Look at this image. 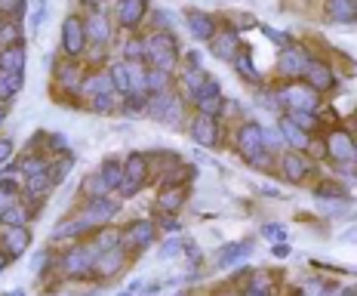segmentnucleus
I'll return each mask as SVG.
<instances>
[{
	"label": "nucleus",
	"mask_w": 357,
	"mask_h": 296,
	"mask_svg": "<svg viewBox=\"0 0 357 296\" xmlns=\"http://www.w3.org/2000/svg\"><path fill=\"white\" fill-rule=\"evenodd\" d=\"M145 59H148L154 68H161V71H173L176 68V59H178V41L173 34H167V31L151 34L148 41H145Z\"/></svg>",
	"instance_id": "nucleus-1"
},
{
	"label": "nucleus",
	"mask_w": 357,
	"mask_h": 296,
	"mask_svg": "<svg viewBox=\"0 0 357 296\" xmlns=\"http://www.w3.org/2000/svg\"><path fill=\"white\" fill-rule=\"evenodd\" d=\"M121 179H123V167H121V164H117V161H105L102 170H99L92 179L83 182V192L90 195V201H92V197H105L111 188H121Z\"/></svg>",
	"instance_id": "nucleus-2"
},
{
	"label": "nucleus",
	"mask_w": 357,
	"mask_h": 296,
	"mask_svg": "<svg viewBox=\"0 0 357 296\" xmlns=\"http://www.w3.org/2000/svg\"><path fill=\"white\" fill-rule=\"evenodd\" d=\"M237 148L247 161L259 164L262 155H265V133H262L259 124H243L241 133H237Z\"/></svg>",
	"instance_id": "nucleus-3"
},
{
	"label": "nucleus",
	"mask_w": 357,
	"mask_h": 296,
	"mask_svg": "<svg viewBox=\"0 0 357 296\" xmlns=\"http://www.w3.org/2000/svg\"><path fill=\"white\" fill-rule=\"evenodd\" d=\"M145 179H148V157L145 155H130L127 164H123V179H121V192L123 195H136L139 188L145 186Z\"/></svg>",
	"instance_id": "nucleus-4"
},
{
	"label": "nucleus",
	"mask_w": 357,
	"mask_h": 296,
	"mask_svg": "<svg viewBox=\"0 0 357 296\" xmlns=\"http://www.w3.org/2000/svg\"><path fill=\"white\" fill-rule=\"evenodd\" d=\"M99 244H87V247H74L68 256H65V272L68 275H87L96 268V259H99Z\"/></svg>",
	"instance_id": "nucleus-5"
},
{
	"label": "nucleus",
	"mask_w": 357,
	"mask_h": 296,
	"mask_svg": "<svg viewBox=\"0 0 357 296\" xmlns=\"http://www.w3.org/2000/svg\"><path fill=\"white\" fill-rule=\"evenodd\" d=\"M62 47L68 52L71 59H77L87 47V28H83V22L77 16H68L62 25Z\"/></svg>",
	"instance_id": "nucleus-6"
},
{
	"label": "nucleus",
	"mask_w": 357,
	"mask_h": 296,
	"mask_svg": "<svg viewBox=\"0 0 357 296\" xmlns=\"http://www.w3.org/2000/svg\"><path fill=\"white\" fill-rule=\"evenodd\" d=\"M327 155L333 157V161H339V164L354 161V157H357L354 136L348 133V130H333V133L327 136Z\"/></svg>",
	"instance_id": "nucleus-7"
},
{
	"label": "nucleus",
	"mask_w": 357,
	"mask_h": 296,
	"mask_svg": "<svg viewBox=\"0 0 357 296\" xmlns=\"http://www.w3.org/2000/svg\"><path fill=\"white\" fill-rule=\"evenodd\" d=\"M194 102H197V108H201V115L216 117L222 111V87L213 81V77H207L203 87L194 90Z\"/></svg>",
	"instance_id": "nucleus-8"
},
{
	"label": "nucleus",
	"mask_w": 357,
	"mask_h": 296,
	"mask_svg": "<svg viewBox=\"0 0 357 296\" xmlns=\"http://www.w3.org/2000/svg\"><path fill=\"white\" fill-rule=\"evenodd\" d=\"M117 210H121V204H117V201H111V197H92V201H90V207L83 210L81 216L90 222L92 228H96V226H105V222H111V219H114V216H117Z\"/></svg>",
	"instance_id": "nucleus-9"
},
{
	"label": "nucleus",
	"mask_w": 357,
	"mask_h": 296,
	"mask_svg": "<svg viewBox=\"0 0 357 296\" xmlns=\"http://www.w3.org/2000/svg\"><path fill=\"white\" fill-rule=\"evenodd\" d=\"M283 102L289 105V111H308V115H314L317 108V90H312L305 83V87H287L283 90Z\"/></svg>",
	"instance_id": "nucleus-10"
},
{
	"label": "nucleus",
	"mask_w": 357,
	"mask_h": 296,
	"mask_svg": "<svg viewBox=\"0 0 357 296\" xmlns=\"http://www.w3.org/2000/svg\"><path fill=\"white\" fill-rule=\"evenodd\" d=\"M191 136H194V142H201L203 148H213L216 142H219V124H216V117L197 115L194 121H191Z\"/></svg>",
	"instance_id": "nucleus-11"
},
{
	"label": "nucleus",
	"mask_w": 357,
	"mask_h": 296,
	"mask_svg": "<svg viewBox=\"0 0 357 296\" xmlns=\"http://www.w3.org/2000/svg\"><path fill=\"white\" fill-rule=\"evenodd\" d=\"M305 83L312 90H317V93H323V90H329L333 87V71H329V65H323V62H317V59H308V65H305Z\"/></svg>",
	"instance_id": "nucleus-12"
},
{
	"label": "nucleus",
	"mask_w": 357,
	"mask_h": 296,
	"mask_svg": "<svg viewBox=\"0 0 357 296\" xmlns=\"http://www.w3.org/2000/svg\"><path fill=\"white\" fill-rule=\"evenodd\" d=\"M148 12V0H117V22L123 28H136Z\"/></svg>",
	"instance_id": "nucleus-13"
},
{
	"label": "nucleus",
	"mask_w": 357,
	"mask_h": 296,
	"mask_svg": "<svg viewBox=\"0 0 357 296\" xmlns=\"http://www.w3.org/2000/svg\"><path fill=\"white\" fill-rule=\"evenodd\" d=\"M157 235V226L151 219H139L136 226H130L123 232V247H148Z\"/></svg>",
	"instance_id": "nucleus-14"
},
{
	"label": "nucleus",
	"mask_w": 357,
	"mask_h": 296,
	"mask_svg": "<svg viewBox=\"0 0 357 296\" xmlns=\"http://www.w3.org/2000/svg\"><path fill=\"white\" fill-rule=\"evenodd\" d=\"M151 111H154V117H161L163 124H173L178 121V115H182V105H178V99H173L170 93H154L151 99Z\"/></svg>",
	"instance_id": "nucleus-15"
},
{
	"label": "nucleus",
	"mask_w": 357,
	"mask_h": 296,
	"mask_svg": "<svg viewBox=\"0 0 357 296\" xmlns=\"http://www.w3.org/2000/svg\"><path fill=\"white\" fill-rule=\"evenodd\" d=\"M305 65H308L305 52L296 50V47L283 50L280 56H277V68H280V75H287V77H299V75H305Z\"/></svg>",
	"instance_id": "nucleus-16"
},
{
	"label": "nucleus",
	"mask_w": 357,
	"mask_h": 296,
	"mask_svg": "<svg viewBox=\"0 0 357 296\" xmlns=\"http://www.w3.org/2000/svg\"><path fill=\"white\" fill-rule=\"evenodd\" d=\"M185 22H188V31L197 37V41H213L216 37V22H213V16H207V12L191 10L188 16H185Z\"/></svg>",
	"instance_id": "nucleus-17"
},
{
	"label": "nucleus",
	"mask_w": 357,
	"mask_h": 296,
	"mask_svg": "<svg viewBox=\"0 0 357 296\" xmlns=\"http://www.w3.org/2000/svg\"><path fill=\"white\" fill-rule=\"evenodd\" d=\"M81 93L83 96H111L114 93V77H111V71L105 75V71H99V75H90L87 81L81 83Z\"/></svg>",
	"instance_id": "nucleus-18"
},
{
	"label": "nucleus",
	"mask_w": 357,
	"mask_h": 296,
	"mask_svg": "<svg viewBox=\"0 0 357 296\" xmlns=\"http://www.w3.org/2000/svg\"><path fill=\"white\" fill-rule=\"evenodd\" d=\"M280 170H283V176H287L289 182H302L308 176V161L302 155H296V151H287L283 161H280Z\"/></svg>",
	"instance_id": "nucleus-19"
},
{
	"label": "nucleus",
	"mask_w": 357,
	"mask_h": 296,
	"mask_svg": "<svg viewBox=\"0 0 357 296\" xmlns=\"http://www.w3.org/2000/svg\"><path fill=\"white\" fill-rule=\"evenodd\" d=\"M83 28H87V41H92L96 47H105V43H108L111 28H108V19H105L102 12H92L90 22H83Z\"/></svg>",
	"instance_id": "nucleus-20"
},
{
	"label": "nucleus",
	"mask_w": 357,
	"mask_h": 296,
	"mask_svg": "<svg viewBox=\"0 0 357 296\" xmlns=\"http://www.w3.org/2000/svg\"><path fill=\"white\" fill-rule=\"evenodd\" d=\"M22 68H25V50H22V43H19V47L0 50V71H3V75H22Z\"/></svg>",
	"instance_id": "nucleus-21"
},
{
	"label": "nucleus",
	"mask_w": 357,
	"mask_h": 296,
	"mask_svg": "<svg viewBox=\"0 0 357 296\" xmlns=\"http://www.w3.org/2000/svg\"><path fill=\"white\" fill-rule=\"evenodd\" d=\"M327 16L333 19V22H354L357 0H327Z\"/></svg>",
	"instance_id": "nucleus-22"
},
{
	"label": "nucleus",
	"mask_w": 357,
	"mask_h": 296,
	"mask_svg": "<svg viewBox=\"0 0 357 296\" xmlns=\"http://www.w3.org/2000/svg\"><path fill=\"white\" fill-rule=\"evenodd\" d=\"M237 50H241V37H237V31H222L219 37H213V52L219 59H234Z\"/></svg>",
	"instance_id": "nucleus-23"
},
{
	"label": "nucleus",
	"mask_w": 357,
	"mask_h": 296,
	"mask_svg": "<svg viewBox=\"0 0 357 296\" xmlns=\"http://www.w3.org/2000/svg\"><path fill=\"white\" fill-rule=\"evenodd\" d=\"M3 241H6V247H10V253H12V256H19V253H25V250H28L31 235L25 232V226H6Z\"/></svg>",
	"instance_id": "nucleus-24"
},
{
	"label": "nucleus",
	"mask_w": 357,
	"mask_h": 296,
	"mask_svg": "<svg viewBox=\"0 0 357 296\" xmlns=\"http://www.w3.org/2000/svg\"><path fill=\"white\" fill-rule=\"evenodd\" d=\"M249 247L247 241H237V244H228V247H222L219 250V256H216V266L225 268V266H234L237 259H243V256H249Z\"/></svg>",
	"instance_id": "nucleus-25"
},
{
	"label": "nucleus",
	"mask_w": 357,
	"mask_h": 296,
	"mask_svg": "<svg viewBox=\"0 0 357 296\" xmlns=\"http://www.w3.org/2000/svg\"><path fill=\"white\" fill-rule=\"evenodd\" d=\"M121 266H123V250L121 247L102 250V253H99V259H96V272H102V275H114Z\"/></svg>",
	"instance_id": "nucleus-26"
},
{
	"label": "nucleus",
	"mask_w": 357,
	"mask_h": 296,
	"mask_svg": "<svg viewBox=\"0 0 357 296\" xmlns=\"http://www.w3.org/2000/svg\"><path fill=\"white\" fill-rule=\"evenodd\" d=\"M90 222L83 219V216H74V219H68L65 226H59V228H52V241H62V238H74V235H83V232H90Z\"/></svg>",
	"instance_id": "nucleus-27"
},
{
	"label": "nucleus",
	"mask_w": 357,
	"mask_h": 296,
	"mask_svg": "<svg viewBox=\"0 0 357 296\" xmlns=\"http://www.w3.org/2000/svg\"><path fill=\"white\" fill-rule=\"evenodd\" d=\"M157 204H161V210H167V213H176V210H182L185 204V188L178 186H167L157 197Z\"/></svg>",
	"instance_id": "nucleus-28"
},
{
	"label": "nucleus",
	"mask_w": 357,
	"mask_h": 296,
	"mask_svg": "<svg viewBox=\"0 0 357 296\" xmlns=\"http://www.w3.org/2000/svg\"><path fill=\"white\" fill-rule=\"evenodd\" d=\"M280 133H283V139H287L289 146H296V148H308V133H305L302 127H296V124L289 121V117L280 124Z\"/></svg>",
	"instance_id": "nucleus-29"
},
{
	"label": "nucleus",
	"mask_w": 357,
	"mask_h": 296,
	"mask_svg": "<svg viewBox=\"0 0 357 296\" xmlns=\"http://www.w3.org/2000/svg\"><path fill=\"white\" fill-rule=\"evenodd\" d=\"M145 87H148L151 93H167V87H170V71L151 68L148 75H145Z\"/></svg>",
	"instance_id": "nucleus-30"
},
{
	"label": "nucleus",
	"mask_w": 357,
	"mask_h": 296,
	"mask_svg": "<svg viewBox=\"0 0 357 296\" xmlns=\"http://www.w3.org/2000/svg\"><path fill=\"white\" fill-rule=\"evenodd\" d=\"M234 65H237V71H241L247 81H259V75H256V65L249 62V50H237V56H234Z\"/></svg>",
	"instance_id": "nucleus-31"
},
{
	"label": "nucleus",
	"mask_w": 357,
	"mask_h": 296,
	"mask_svg": "<svg viewBox=\"0 0 357 296\" xmlns=\"http://www.w3.org/2000/svg\"><path fill=\"white\" fill-rule=\"evenodd\" d=\"M22 90V75H0V99H10Z\"/></svg>",
	"instance_id": "nucleus-32"
},
{
	"label": "nucleus",
	"mask_w": 357,
	"mask_h": 296,
	"mask_svg": "<svg viewBox=\"0 0 357 296\" xmlns=\"http://www.w3.org/2000/svg\"><path fill=\"white\" fill-rule=\"evenodd\" d=\"M52 179H50V170H43V173H34V176H25V188H28L31 195L43 192V188H50Z\"/></svg>",
	"instance_id": "nucleus-33"
},
{
	"label": "nucleus",
	"mask_w": 357,
	"mask_h": 296,
	"mask_svg": "<svg viewBox=\"0 0 357 296\" xmlns=\"http://www.w3.org/2000/svg\"><path fill=\"white\" fill-rule=\"evenodd\" d=\"M19 37H22V31L16 28V25H0V47H19Z\"/></svg>",
	"instance_id": "nucleus-34"
},
{
	"label": "nucleus",
	"mask_w": 357,
	"mask_h": 296,
	"mask_svg": "<svg viewBox=\"0 0 357 296\" xmlns=\"http://www.w3.org/2000/svg\"><path fill=\"white\" fill-rule=\"evenodd\" d=\"M0 222H3V226H22V222H25V210L22 207H12V204H10V207L0 213Z\"/></svg>",
	"instance_id": "nucleus-35"
},
{
	"label": "nucleus",
	"mask_w": 357,
	"mask_h": 296,
	"mask_svg": "<svg viewBox=\"0 0 357 296\" xmlns=\"http://www.w3.org/2000/svg\"><path fill=\"white\" fill-rule=\"evenodd\" d=\"M262 34H265L271 43H277V47H283V50H289V47H293V41H289V37L283 34V31H274V28H271V25H262Z\"/></svg>",
	"instance_id": "nucleus-36"
},
{
	"label": "nucleus",
	"mask_w": 357,
	"mask_h": 296,
	"mask_svg": "<svg viewBox=\"0 0 357 296\" xmlns=\"http://www.w3.org/2000/svg\"><path fill=\"white\" fill-rule=\"evenodd\" d=\"M123 56H127V62H139V59H145V43L127 41V47H123Z\"/></svg>",
	"instance_id": "nucleus-37"
},
{
	"label": "nucleus",
	"mask_w": 357,
	"mask_h": 296,
	"mask_svg": "<svg viewBox=\"0 0 357 296\" xmlns=\"http://www.w3.org/2000/svg\"><path fill=\"white\" fill-rule=\"evenodd\" d=\"M43 170H50V167H46V164L41 161V157H25V161H22V173H25V176L43 173Z\"/></svg>",
	"instance_id": "nucleus-38"
},
{
	"label": "nucleus",
	"mask_w": 357,
	"mask_h": 296,
	"mask_svg": "<svg viewBox=\"0 0 357 296\" xmlns=\"http://www.w3.org/2000/svg\"><path fill=\"white\" fill-rule=\"evenodd\" d=\"M289 121L296 124V127H302V130H308V127H314V115H308V111H289Z\"/></svg>",
	"instance_id": "nucleus-39"
},
{
	"label": "nucleus",
	"mask_w": 357,
	"mask_h": 296,
	"mask_svg": "<svg viewBox=\"0 0 357 296\" xmlns=\"http://www.w3.org/2000/svg\"><path fill=\"white\" fill-rule=\"evenodd\" d=\"M68 167H71V157H65V161L59 164V167H50V179L59 186V182H62L65 176H68Z\"/></svg>",
	"instance_id": "nucleus-40"
},
{
	"label": "nucleus",
	"mask_w": 357,
	"mask_h": 296,
	"mask_svg": "<svg viewBox=\"0 0 357 296\" xmlns=\"http://www.w3.org/2000/svg\"><path fill=\"white\" fill-rule=\"evenodd\" d=\"M262 235H265V238H271V241L277 244V241L287 238V228H283V226H265V228H262Z\"/></svg>",
	"instance_id": "nucleus-41"
},
{
	"label": "nucleus",
	"mask_w": 357,
	"mask_h": 296,
	"mask_svg": "<svg viewBox=\"0 0 357 296\" xmlns=\"http://www.w3.org/2000/svg\"><path fill=\"white\" fill-rule=\"evenodd\" d=\"M25 6V0H0V12H6V16H12V12H19Z\"/></svg>",
	"instance_id": "nucleus-42"
},
{
	"label": "nucleus",
	"mask_w": 357,
	"mask_h": 296,
	"mask_svg": "<svg viewBox=\"0 0 357 296\" xmlns=\"http://www.w3.org/2000/svg\"><path fill=\"white\" fill-rule=\"evenodd\" d=\"M111 108H114L111 96H96V102H92V111H111Z\"/></svg>",
	"instance_id": "nucleus-43"
},
{
	"label": "nucleus",
	"mask_w": 357,
	"mask_h": 296,
	"mask_svg": "<svg viewBox=\"0 0 357 296\" xmlns=\"http://www.w3.org/2000/svg\"><path fill=\"white\" fill-rule=\"evenodd\" d=\"M10 157H12V142L10 139H0V164L10 161Z\"/></svg>",
	"instance_id": "nucleus-44"
},
{
	"label": "nucleus",
	"mask_w": 357,
	"mask_h": 296,
	"mask_svg": "<svg viewBox=\"0 0 357 296\" xmlns=\"http://www.w3.org/2000/svg\"><path fill=\"white\" fill-rule=\"evenodd\" d=\"M178 250H182V247H178V241L173 238V241H167V247H163V253H161V256H163V259H167V256H176Z\"/></svg>",
	"instance_id": "nucleus-45"
},
{
	"label": "nucleus",
	"mask_w": 357,
	"mask_h": 296,
	"mask_svg": "<svg viewBox=\"0 0 357 296\" xmlns=\"http://www.w3.org/2000/svg\"><path fill=\"white\" fill-rule=\"evenodd\" d=\"M271 253H274V256H280V259H283V256L289 253V247H287V244H283V241H280V244H274V247H271Z\"/></svg>",
	"instance_id": "nucleus-46"
},
{
	"label": "nucleus",
	"mask_w": 357,
	"mask_h": 296,
	"mask_svg": "<svg viewBox=\"0 0 357 296\" xmlns=\"http://www.w3.org/2000/svg\"><path fill=\"white\" fill-rule=\"evenodd\" d=\"M6 207H10V197H6L3 192H0V213H3V210H6Z\"/></svg>",
	"instance_id": "nucleus-47"
},
{
	"label": "nucleus",
	"mask_w": 357,
	"mask_h": 296,
	"mask_svg": "<svg viewBox=\"0 0 357 296\" xmlns=\"http://www.w3.org/2000/svg\"><path fill=\"white\" fill-rule=\"evenodd\" d=\"M247 296H265V290H262V287H253V290H249Z\"/></svg>",
	"instance_id": "nucleus-48"
},
{
	"label": "nucleus",
	"mask_w": 357,
	"mask_h": 296,
	"mask_svg": "<svg viewBox=\"0 0 357 296\" xmlns=\"http://www.w3.org/2000/svg\"><path fill=\"white\" fill-rule=\"evenodd\" d=\"M6 268V253H0V272Z\"/></svg>",
	"instance_id": "nucleus-49"
},
{
	"label": "nucleus",
	"mask_w": 357,
	"mask_h": 296,
	"mask_svg": "<svg viewBox=\"0 0 357 296\" xmlns=\"http://www.w3.org/2000/svg\"><path fill=\"white\" fill-rule=\"evenodd\" d=\"M6 296H25L22 290H12V293H6Z\"/></svg>",
	"instance_id": "nucleus-50"
},
{
	"label": "nucleus",
	"mask_w": 357,
	"mask_h": 296,
	"mask_svg": "<svg viewBox=\"0 0 357 296\" xmlns=\"http://www.w3.org/2000/svg\"><path fill=\"white\" fill-rule=\"evenodd\" d=\"M3 117H6V115H3V108H0V124H3Z\"/></svg>",
	"instance_id": "nucleus-51"
},
{
	"label": "nucleus",
	"mask_w": 357,
	"mask_h": 296,
	"mask_svg": "<svg viewBox=\"0 0 357 296\" xmlns=\"http://www.w3.org/2000/svg\"><path fill=\"white\" fill-rule=\"evenodd\" d=\"M219 296H234V293H225V290H222V293H219Z\"/></svg>",
	"instance_id": "nucleus-52"
},
{
	"label": "nucleus",
	"mask_w": 357,
	"mask_h": 296,
	"mask_svg": "<svg viewBox=\"0 0 357 296\" xmlns=\"http://www.w3.org/2000/svg\"><path fill=\"white\" fill-rule=\"evenodd\" d=\"M354 146H357V139H354Z\"/></svg>",
	"instance_id": "nucleus-53"
}]
</instances>
